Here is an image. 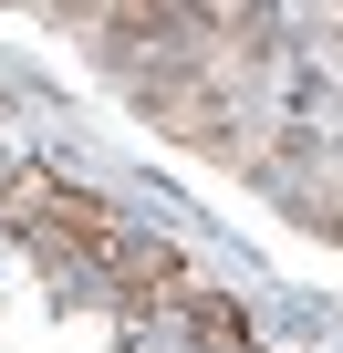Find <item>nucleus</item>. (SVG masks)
<instances>
[{"mask_svg":"<svg viewBox=\"0 0 343 353\" xmlns=\"http://www.w3.org/2000/svg\"><path fill=\"white\" fill-rule=\"evenodd\" d=\"M146 114H156L166 135H188V145H229V104H219L198 73H177V83L156 73V83H146Z\"/></svg>","mask_w":343,"mask_h":353,"instance_id":"obj_1","label":"nucleus"},{"mask_svg":"<svg viewBox=\"0 0 343 353\" xmlns=\"http://www.w3.org/2000/svg\"><path fill=\"white\" fill-rule=\"evenodd\" d=\"M188 322H198V332H208V343H250V322H239V312H229V301H208V291H198V301H188Z\"/></svg>","mask_w":343,"mask_h":353,"instance_id":"obj_2","label":"nucleus"}]
</instances>
